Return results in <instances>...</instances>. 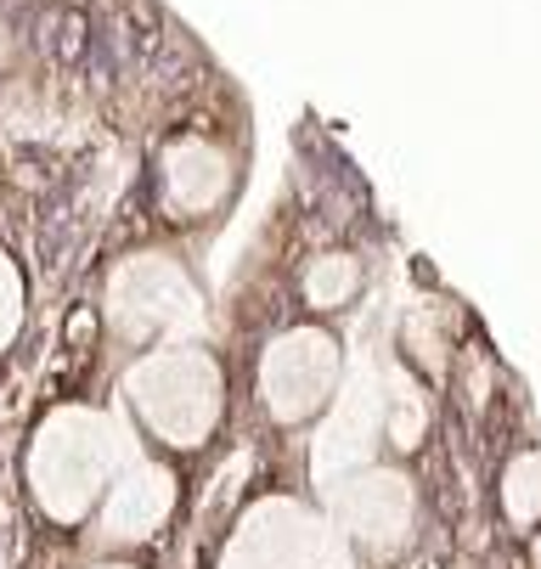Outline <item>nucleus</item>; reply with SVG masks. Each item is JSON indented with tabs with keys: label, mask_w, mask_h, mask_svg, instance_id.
<instances>
[{
	"label": "nucleus",
	"mask_w": 541,
	"mask_h": 569,
	"mask_svg": "<svg viewBox=\"0 0 541 569\" xmlns=\"http://www.w3.org/2000/svg\"><path fill=\"white\" fill-rule=\"evenodd\" d=\"M350 513H355V530L372 547H395L407 536V525H412V491L395 473H372L367 485H355Z\"/></svg>",
	"instance_id": "1"
},
{
	"label": "nucleus",
	"mask_w": 541,
	"mask_h": 569,
	"mask_svg": "<svg viewBox=\"0 0 541 569\" xmlns=\"http://www.w3.org/2000/svg\"><path fill=\"white\" fill-rule=\"evenodd\" d=\"M502 508H508V519L519 530L541 525V451H524V457L508 462V473H502Z\"/></svg>",
	"instance_id": "2"
},
{
	"label": "nucleus",
	"mask_w": 541,
	"mask_h": 569,
	"mask_svg": "<svg viewBox=\"0 0 541 569\" xmlns=\"http://www.w3.org/2000/svg\"><path fill=\"white\" fill-rule=\"evenodd\" d=\"M355 282H361V271H355V260H344V254H333V260H322L311 277H304V293H311V305H344L350 293H355Z\"/></svg>",
	"instance_id": "3"
},
{
	"label": "nucleus",
	"mask_w": 541,
	"mask_h": 569,
	"mask_svg": "<svg viewBox=\"0 0 541 569\" xmlns=\"http://www.w3.org/2000/svg\"><path fill=\"white\" fill-rule=\"evenodd\" d=\"M86 40H91L86 12H62V18H57V40H51V46H57L62 62H80V57H86Z\"/></svg>",
	"instance_id": "4"
}]
</instances>
